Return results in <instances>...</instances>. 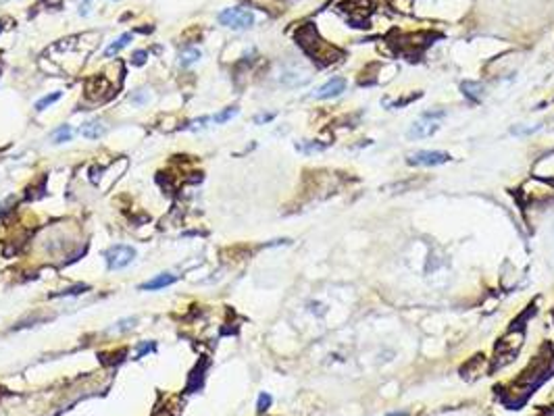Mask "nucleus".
<instances>
[{"mask_svg": "<svg viewBox=\"0 0 554 416\" xmlns=\"http://www.w3.org/2000/svg\"><path fill=\"white\" fill-rule=\"evenodd\" d=\"M296 42L300 44V48L310 54L312 58L317 61H323V63H334L342 52L331 48L329 44H325L321 37H319V31H317V27L312 23H306L302 25L298 31H296Z\"/></svg>", "mask_w": 554, "mask_h": 416, "instance_id": "f257e3e1", "label": "nucleus"}, {"mask_svg": "<svg viewBox=\"0 0 554 416\" xmlns=\"http://www.w3.org/2000/svg\"><path fill=\"white\" fill-rule=\"evenodd\" d=\"M446 115L444 110H425L423 115L411 125V129H409V137H415V140H419V137H429V135H433L435 131H438V121L442 119Z\"/></svg>", "mask_w": 554, "mask_h": 416, "instance_id": "f03ea898", "label": "nucleus"}, {"mask_svg": "<svg viewBox=\"0 0 554 416\" xmlns=\"http://www.w3.org/2000/svg\"><path fill=\"white\" fill-rule=\"evenodd\" d=\"M104 258H106V267L108 271H119V269H125L127 264L134 262L136 258V250L132 246H123V244H117L113 248H108L104 252Z\"/></svg>", "mask_w": 554, "mask_h": 416, "instance_id": "7ed1b4c3", "label": "nucleus"}, {"mask_svg": "<svg viewBox=\"0 0 554 416\" xmlns=\"http://www.w3.org/2000/svg\"><path fill=\"white\" fill-rule=\"evenodd\" d=\"M219 23L231 29H248L254 23V15L246 9H225L219 13Z\"/></svg>", "mask_w": 554, "mask_h": 416, "instance_id": "20e7f679", "label": "nucleus"}, {"mask_svg": "<svg viewBox=\"0 0 554 416\" xmlns=\"http://www.w3.org/2000/svg\"><path fill=\"white\" fill-rule=\"evenodd\" d=\"M450 161L448 152H438V150H421L409 156V165H421V167H438Z\"/></svg>", "mask_w": 554, "mask_h": 416, "instance_id": "39448f33", "label": "nucleus"}, {"mask_svg": "<svg viewBox=\"0 0 554 416\" xmlns=\"http://www.w3.org/2000/svg\"><path fill=\"white\" fill-rule=\"evenodd\" d=\"M344 90H346V80H344V77H334V80H329L325 86H321L319 90H317V92L312 94V98H319V100L336 98V96H340Z\"/></svg>", "mask_w": 554, "mask_h": 416, "instance_id": "423d86ee", "label": "nucleus"}, {"mask_svg": "<svg viewBox=\"0 0 554 416\" xmlns=\"http://www.w3.org/2000/svg\"><path fill=\"white\" fill-rule=\"evenodd\" d=\"M175 281H177V277H175V275H171V273H161V275L152 277L150 281L142 283V285H140V289H148V291H154V289H163V287H169V285H173Z\"/></svg>", "mask_w": 554, "mask_h": 416, "instance_id": "0eeeda50", "label": "nucleus"}, {"mask_svg": "<svg viewBox=\"0 0 554 416\" xmlns=\"http://www.w3.org/2000/svg\"><path fill=\"white\" fill-rule=\"evenodd\" d=\"M79 133H82L84 137H88V140H98V137H102L106 133V127L100 121H88V123H84L82 127H79Z\"/></svg>", "mask_w": 554, "mask_h": 416, "instance_id": "6e6552de", "label": "nucleus"}, {"mask_svg": "<svg viewBox=\"0 0 554 416\" xmlns=\"http://www.w3.org/2000/svg\"><path fill=\"white\" fill-rule=\"evenodd\" d=\"M460 90L467 98H471L473 102H479L482 96H484V86L477 84V82H463L460 84Z\"/></svg>", "mask_w": 554, "mask_h": 416, "instance_id": "1a4fd4ad", "label": "nucleus"}, {"mask_svg": "<svg viewBox=\"0 0 554 416\" xmlns=\"http://www.w3.org/2000/svg\"><path fill=\"white\" fill-rule=\"evenodd\" d=\"M130 40H132V33H123L121 37H117V40L113 42V44H108L106 46V50H104V56H113V54H119L121 52L127 44H130Z\"/></svg>", "mask_w": 554, "mask_h": 416, "instance_id": "9d476101", "label": "nucleus"}, {"mask_svg": "<svg viewBox=\"0 0 554 416\" xmlns=\"http://www.w3.org/2000/svg\"><path fill=\"white\" fill-rule=\"evenodd\" d=\"M198 58H200V50H198V48H183L179 52V65L181 67H188L192 63H196Z\"/></svg>", "mask_w": 554, "mask_h": 416, "instance_id": "9b49d317", "label": "nucleus"}, {"mask_svg": "<svg viewBox=\"0 0 554 416\" xmlns=\"http://www.w3.org/2000/svg\"><path fill=\"white\" fill-rule=\"evenodd\" d=\"M59 98H61V92H52V94H48V96H44V98H40V100L35 102V110H46V108L52 106Z\"/></svg>", "mask_w": 554, "mask_h": 416, "instance_id": "f8f14e48", "label": "nucleus"}, {"mask_svg": "<svg viewBox=\"0 0 554 416\" xmlns=\"http://www.w3.org/2000/svg\"><path fill=\"white\" fill-rule=\"evenodd\" d=\"M71 135H73L71 127H69V125H63V127H59V129L52 133V142H54V144H63V142H69Z\"/></svg>", "mask_w": 554, "mask_h": 416, "instance_id": "ddd939ff", "label": "nucleus"}, {"mask_svg": "<svg viewBox=\"0 0 554 416\" xmlns=\"http://www.w3.org/2000/svg\"><path fill=\"white\" fill-rule=\"evenodd\" d=\"M235 115H237V108H235V106H229V108H225V110L217 112V115L213 117V121H215V123H225V121L233 119Z\"/></svg>", "mask_w": 554, "mask_h": 416, "instance_id": "4468645a", "label": "nucleus"}, {"mask_svg": "<svg viewBox=\"0 0 554 416\" xmlns=\"http://www.w3.org/2000/svg\"><path fill=\"white\" fill-rule=\"evenodd\" d=\"M300 152H319V150H325V144H321V142H304V144H298L296 146Z\"/></svg>", "mask_w": 554, "mask_h": 416, "instance_id": "2eb2a0df", "label": "nucleus"}, {"mask_svg": "<svg viewBox=\"0 0 554 416\" xmlns=\"http://www.w3.org/2000/svg\"><path fill=\"white\" fill-rule=\"evenodd\" d=\"M136 325V319H123V321H119L113 329H110V333H121V331H127V329H132Z\"/></svg>", "mask_w": 554, "mask_h": 416, "instance_id": "dca6fc26", "label": "nucleus"}, {"mask_svg": "<svg viewBox=\"0 0 554 416\" xmlns=\"http://www.w3.org/2000/svg\"><path fill=\"white\" fill-rule=\"evenodd\" d=\"M271 395L269 393H261L258 395V402H256V410L258 412H265V410H269V406H271Z\"/></svg>", "mask_w": 554, "mask_h": 416, "instance_id": "f3484780", "label": "nucleus"}, {"mask_svg": "<svg viewBox=\"0 0 554 416\" xmlns=\"http://www.w3.org/2000/svg\"><path fill=\"white\" fill-rule=\"evenodd\" d=\"M542 125H533V127H512V133L514 135H529V133H535Z\"/></svg>", "mask_w": 554, "mask_h": 416, "instance_id": "a211bd4d", "label": "nucleus"}, {"mask_svg": "<svg viewBox=\"0 0 554 416\" xmlns=\"http://www.w3.org/2000/svg\"><path fill=\"white\" fill-rule=\"evenodd\" d=\"M86 289H88V285H77V287H71V289H65V291H59V293H54V295H57V298H59V295H77L79 291H82V293H84Z\"/></svg>", "mask_w": 554, "mask_h": 416, "instance_id": "6ab92c4d", "label": "nucleus"}, {"mask_svg": "<svg viewBox=\"0 0 554 416\" xmlns=\"http://www.w3.org/2000/svg\"><path fill=\"white\" fill-rule=\"evenodd\" d=\"M146 56H148V52H146V50H136V52H134V56H132V61H134V65H144Z\"/></svg>", "mask_w": 554, "mask_h": 416, "instance_id": "aec40b11", "label": "nucleus"}, {"mask_svg": "<svg viewBox=\"0 0 554 416\" xmlns=\"http://www.w3.org/2000/svg\"><path fill=\"white\" fill-rule=\"evenodd\" d=\"M273 117H275L273 112H265V115H256V117H254V123H256V125H261V123H267V121H273Z\"/></svg>", "mask_w": 554, "mask_h": 416, "instance_id": "412c9836", "label": "nucleus"}, {"mask_svg": "<svg viewBox=\"0 0 554 416\" xmlns=\"http://www.w3.org/2000/svg\"><path fill=\"white\" fill-rule=\"evenodd\" d=\"M150 350H154V346L152 344H140L138 346V358H142L146 352H150Z\"/></svg>", "mask_w": 554, "mask_h": 416, "instance_id": "4be33fe9", "label": "nucleus"}, {"mask_svg": "<svg viewBox=\"0 0 554 416\" xmlns=\"http://www.w3.org/2000/svg\"><path fill=\"white\" fill-rule=\"evenodd\" d=\"M205 123H209V117H202L200 121H194V123H192L188 129H202V127H205Z\"/></svg>", "mask_w": 554, "mask_h": 416, "instance_id": "5701e85b", "label": "nucleus"}, {"mask_svg": "<svg viewBox=\"0 0 554 416\" xmlns=\"http://www.w3.org/2000/svg\"><path fill=\"white\" fill-rule=\"evenodd\" d=\"M387 416H407L404 412H392V414H387Z\"/></svg>", "mask_w": 554, "mask_h": 416, "instance_id": "b1692460", "label": "nucleus"}, {"mask_svg": "<svg viewBox=\"0 0 554 416\" xmlns=\"http://www.w3.org/2000/svg\"><path fill=\"white\" fill-rule=\"evenodd\" d=\"M546 416H554V410H552V412H548V414H546Z\"/></svg>", "mask_w": 554, "mask_h": 416, "instance_id": "393cba45", "label": "nucleus"}, {"mask_svg": "<svg viewBox=\"0 0 554 416\" xmlns=\"http://www.w3.org/2000/svg\"><path fill=\"white\" fill-rule=\"evenodd\" d=\"M79 3H84V5H86V0H79Z\"/></svg>", "mask_w": 554, "mask_h": 416, "instance_id": "a878e982", "label": "nucleus"}]
</instances>
